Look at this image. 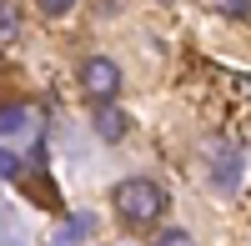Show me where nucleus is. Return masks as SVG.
<instances>
[{
    "mask_svg": "<svg viewBox=\"0 0 251 246\" xmlns=\"http://www.w3.org/2000/svg\"><path fill=\"white\" fill-rule=\"evenodd\" d=\"M111 206H116V216L126 221V226H156V221L166 216V191L151 176H126L111 191Z\"/></svg>",
    "mask_w": 251,
    "mask_h": 246,
    "instance_id": "obj_1",
    "label": "nucleus"
},
{
    "mask_svg": "<svg viewBox=\"0 0 251 246\" xmlns=\"http://www.w3.org/2000/svg\"><path fill=\"white\" fill-rule=\"evenodd\" d=\"M156 246H196V241L186 226H166V231H156Z\"/></svg>",
    "mask_w": 251,
    "mask_h": 246,
    "instance_id": "obj_8",
    "label": "nucleus"
},
{
    "mask_svg": "<svg viewBox=\"0 0 251 246\" xmlns=\"http://www.w3.org/2000/svg\"><path fill=\"white\" fill-rule=\"evenodd\" d=\"M10 176H20V156L15 151H0V181H10Z\"/></svg>",
    "mask_w": 251,
    "mask_h": 246,
    "instance_id": "obj_10",
    "label": "nucleus"
},
{
    "mask_svg": "<svg viewBox=\"0 0 251 246\" xmlns=\"http://www.w3.org/2000/svg\"><path fill=\"white\" fill-rule=\"evenodd\" d=\"M35 5H40V15L60 20V15H71V10H75V0H35Z\"/></svg>",
    "mask_w": 251,
    "mask_h": 246,
    "instance_id": "obj_9",
    "label": "nucleus"
},
{
    "mask_svg": "<svg viewBox=\"0 0 251 246\" xmlns=\"http://www.w3.org/2000/svg\"><path fill=\"white\" fill-rule=\"evenodd\" d=\"M91 126H96V136L100 141H126V131H131V116H126L116 100H96V111H91Z\"/></svg>",
    "mask_w": 251,
    "mask_h": 246,
    "instance_id": "obj_4",
    "label": "nucleus"
},
{
    "mask_svg": "<svg viewBox=\"0 0 251 246\" xmlns=\"http://www.w3.org/2000/svg\"><path fill=\"white\" fill-rule=\"evenodd\" d=\"M15 40H20V10L10 5V0H0V50L15 46Z\"/></svg>",
    "mask_w": 251,
    "mask_h": 246,
    "instance_id": "obj_7",
    "label": "nucleus"
},
{
    "mask_svg": "<svg viewBox=\"0 0 251 246\" xmlns=\"http://www.w3.org/2000/svg\"><path fill=\"white\" fill-rule=\"evenodd\" d=\"M91 226H96L91 216H71V221H60V231L50 236V246H80V241L91 236Z\"/></svg>",
    "mask_w": 251,
    "mask_h": 246,
    "instance_id": "obj_6",
    "label": "nucleus"
},
{
    "mask_svg": "<svg viewBox=\"0 0 251 246\" xmlns=\"http://www.w3.org/2000/svg\"><path fill=\"white\" fill-rule=\"evenodd\" d=\"M80 91H86L91 100H116V91H121V66H116L111 55L80 60Z\"/></svg>",
    "mask_w": 251,
    "mask_h": 246,
    "instance_id": "obj_2",
    "label": "nucleus"
},
{
    "mask_svg": "<svg viewBox=\"0 0 251 246\" xmlns=\"http://www.w3.org/2000/svg\"><path fill=\"white\" fill-rule=\"evenodd\" d=\"M216 5H221V15H236V20L251 15V0H216Z\"/></svg>",
    "mask_w": 251,
    "mask_h": 246,
    "instance_id": "obj_11",
    "label": "nucleus"
},
{
    "mask_svg": "<svg viewBox=\"0 0 251 246\" xmlns=\"http://www.w3.org/2000/svg\"><path fill=\"white\" fill-rule=\"evenodd\" d=\"M241 171H246L241 151L231 146V141H216V146H211V161H206L211 186H216V191H236V186H241Z\"/></svg>",
    "mask_w": 251,
    "mask_h": 246,
    "instance_id": "obj_3",
    "label": "nucleus"
},
{
    "mask_svg": "<svg viewBox=\"0 0 251 246\" xmlns=\"http://www.w3.org/2000/svg\"><path fill=\"white\" fill-rule=\"evenodd\" d=\"M30 131H35V116L25 106H0V136H5V141H20Z\"/></svg>",
    "mask_w": 251,
    "mask_h": 246,
    "instance_id": "obj_5",
    "label": "nucleus"
}]
</instances>
